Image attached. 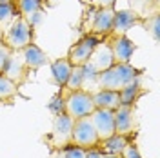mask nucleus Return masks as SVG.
Masks as SVG:
<instances>
[{"mask_svg": "<svg viewBox=\"0 0 160 158\" xmlns=\"http://www.w3.org/2000/svg\"><path fill=\"white\" fill-rule=\"evenodd\" d=\"M140 71L133 67L131 64H113L106 71L98 73V87L120 91L124 86H128L131 80L138 78Z\"/></svg>", "mask_w": 160, "mask_h": 158, "instance_id": "nucleus-1", "label": "nucleus"}, {"mask_svg": "<svg viewBox=\"0 0 160 158\" xmlns=\"http://www.w3.org/2000/svg\"><path fill=\"white\" fill-rule=\"evenodd\" d=\"M2 44H6L11 51L24 49L33 44V26L24 17H17L2 31Z\"/></svg>", "mask_w": 160, "mask_h": 158, "instance_id": "nucleus-2", "label": "nucleus"}, {"mask_svg": "<svg viewBox=\"0 0 160 158\" xmlns=\"http://www.w3.org/2000/svg\"><path fill=\"white\" fill-rule=\"evenodd\" d=\"M95 109L97 107H95V102H93V95L82 91V89L69 91L64 96V113L69 115L73 120L82 118V116H89Z\"/></svg>", "mask_w": 160, "mask_h": 158, "instance_id": "nucleus-3", "label": "nucleus"}, {"mask_svg": "<svg viewBox=\"0 0 160 158\" xmlns=\"http://www.w3.org/2000/svg\"><path fill=\"white\" fill-rule=\"evenodd\" d=\"M71 133H73V118L69 115H66L64 111L57 113L55 120H53L51 135L48 136V142L51 144V147L62 151L68 144H71Z\"/></svg>", "mask_w": 160, "mask_h": 158, "instance_id": "nucleus-4", "label": "nucleus"}, {"mask_svg": "<svg viewBox=\"0 0 160 158\" xmlns=\"http://www.w3.org/2000/svg\"><path fill=\"white\" fill-rule=\"evenodd\" d=\"M71 144H75L82 149H91L98 146V136H97V131L93 127L89 116H82V118L73 120Z\"/></svg>", "mask_w": 160, "mask_h": 158, "instance_id": "nucleus-5", "label": "nucleus"}, {"mask_svg": "<svg viewBox=\"0 0 160 158\" xmlns=\"http://www.w3.org/2000/svg\"><path fill=\"white\" fill-rule=\"evenodd\" d=\"M100 42L98 37H95V35H86V37H82V38L73 46L68 53V60H69L71 66H84L88 60H89L91 53L95 49V46Z\"/></svg>", "mask_w": 160, "mask_h": 158, "instance_id": "nucleus-6", "label": "nucleus"}, {"mask_svg": "<svg viewBox=\"0 0 160 158\" xmlns=\"http://www.w3.org/2000/svg\"><path fill=\"white\" fill-rule=\"evenodd\" d=\"M91 124L97 131L98 142L109 138L111 135H115V111L111 109H95L89 115Z\"/></svg>", "mask_w": 160, "mask_h": 158, "instance_id": "nucleus-7", "label": "nucleus"}, {"mask_svg": "<svg viewBox=\"0 0 160 158\" xmlns=\"http://www.w3.org/2000/svg\"><path fill=\"white\" fill-rule=\"evenodd\" d=\"M113 18H115V9L113 7H97L95 13H93L89 35H95L98 38L109 37L111 31H113Z\"/></svg>", "mask_w": 160, "mask_h": 158, "instance_id": "nucleus-8", "label": "nucleus"}, {"mask_svg": "<svg viewBox=\"0 0 160 158\" xmlns=\"http://www.w3.org/2000/svg\"><path fill=\"white\" fill-rule=\"evenodd\" d=\"M88 64H89L97 73H102V71H106L108 67H111V66L115 64L113 51H111L108 37H106V38H100V42L95 46V49H93V53H91Z\"/></svg>", "mask_w": 160, "mask_h": 158, "instance_id": "nucleus-9", "label": "nucleus"}, {"mask_svg": "<svg viewBox=\"0 0 160 158\" xmlns=\"http://www.w3.org/2000/svg\"><path fill=\"white\" fill-rule=\"evenodd\" d=\"M28 66L24 62V55H22V49H17V51H11L9 58L6 62V67L2 71L4 77H8L11 82H15L17 86H20L24 80L28 78Z\"/></svg>", "mask_w": 160, "mask_h": 158, "instance_id": "nucleus-10", "label": "nucleus"}, {"mask_svg": "<svg viewBox=\"0 0 160 158\" xmlns=\"http://www.w3.org/2000/svg\"><path fill=\"white\" fill-rule=\"evenodd\" d=\"M108 40H109L111 51H113L115 64H129L131 57L137 49L133 40H129L126 35H109Z\"/></svg>", "mask_w": 160, "mask_h": 158, "instance_id": "nucleus-11", "label": "nucleus"}, {"mask_svg": "<svg viewBox=\"0 0 160 158\" xmlns=\"http://www.w3.org/2000/svg\"><path fill=\"white\" fill-rule=\"evenodd\" d=\"M137 131L135 124V106H122L115 109V133L131 136Z\"/></svg>", "mask_w": 160, "mask_h": 158, "instance_id": "nucleus-12", "label": "nucleus"}, {"mask_svg": "<svg viewBox=\"0 0 160 158\" xmlns=\"http://www.w3.org/2000/svg\"><path fill=\"white\" fill-rule=\"evenodd\" d=\"M142 24V18L135 13L133 9H120L115 11V18H113V31L111 35H126L129 29L135 26Z\"/></svg>", "mask_w": 160, "mask_h": 158, "instance_id": "nucleus-13", "label": "nucleus"}, {"mask_svg": "<svg viewBox=\"0 0 160 158\" xmlns=\"http://www.w3.org/2000/svg\"><path fill=\"white\" fill-rule=\"evenodd\" d=\"M22 55H24V62H26V66H28L29 71L40 69V67H44V66L49 62L48 55L40 49L38 46H35V44L26 46V47L22 49Z\"/></svg>", "mask_w": 160, "mask_h": 158, "instance_id": "nucleus-14", "label": "nucleus"}, {"mask_svg": "<svg viewBox=\"0 0 160 158\" xmlns=\"http://www.w3.org/2000/svg\"><path fill=\"white\" fill-rule=\"evenodd\" d=\"M93 102L97 109H115L120 106V96L118 91H111V89H98L97 93H93Z\"/></svg>", "mask_w": 160, "mask_h": 158, "instance_id": "nucleus-15", "label": "nucleus"}, {"mask_svg": "<svg viewBox=\"0 0 160 158\" xmlns=\"http://www.w3.org/2000/svg\"><path fill=\"white\" fill-rule=\"evenodd\" d=\"M129 140H131V136L115 133V135H111L109 138L98 142V147H100V151H102L104 155H120V153L124 151V147L128 146Z\"/></svg>", "mask_w": 160, "mask_h": 158, "instance_id": "nucleus-16", "label": "nucleus"}, {"mask_svg": "<svg viewBox=\"0 0 160 158\" xmlns=\"http://www.w3.org/2000/svg\"><path fill=\"white\" fill-rule=\"evenodd\" d=\"M144 93V89L140 86V77L135 80H131L128 86L118 91V96H120V104L122 106H135V102L138 100V96Z\"/></svg>", "mask_w": 160, "mask_h": 158, "instance_id": "nucleus-17", "label": "nucleus"}, {"mask_svg": "<svg viewBox=\"0 0 160 158\" xmlns=\"http://www.w3.org/2000/svg\"><path fill=\"white\" fill-rule=\"evenodd\" d=\"M129 9H133L140 18H149L153 15H158L160 0H129Z\"/></svg>", "mask_w": 160, "mask_h": 158, "instance_id": "nucleus-18", "label": "nucleus"}, {"mask_svg": "<svg viewBox=\"0 0 160 158\" xmlns=\"http://www.w3.org/2000/svg\"><path fill=\"white\" fill-rule=\"evenodd\" d=\"M71 67H73V66L69 64L68 58L55 60V62L51 64V77H53V80H55L57 86H60V87L66 86L68 77H69V73H71Z\"/></svg>", "mask_w": 160, "mask_h": 158, "instance_id": "nucleus-19", "label": "nucleus"}, {"mask_svg": "<svg viewBox=\"0 0 160 158\" xmlns=\"http://www.w3.org/2000/svg\"><path fill=\"white\" fill-rule=\"evenodd\" d=\"M15 6L18 9V15L24 18H29L31 15L40 13L44 7V0H15Z\"/></svg>", "mask_w": 160, "mask_h": 158, "instance_id": "nucleus-20", "label": "nucleus"}, {"mask_svg": "<svg viewBox=\"0 0 160 158\" xmlns=\"http://www.w3.org/2000/svg\"><path fill=\"white\" fill-rule=\"evenodd\" d=\"M17 17H20V15H18V9H17L15 2H11V4H0V29L2 31L6 29Z\"/></svg>", "mask_w": 160, "mask_h": 158, "instance_id": "nucleus-21", "label": "nucleus"}, {"mask_svg": "<svg viewBox=\"0 0 160 158\" xmlns=\"http://www.w3.org/2000/svg\"><path fill=\"white\" fill-rule=\"evenodd\" d=\"M18 91V86L0 73V100H11Z\"/></svg>", "mask_w": 160, "mask_h": 158, "instance_id": "nucleus-22", "label": "nucleus"}, {"mask_svg": "<svg viewBox=\"0 0 160 158\" xmlns=\"http://www.w3.org/2000/svg\"><path fill=\"white\" fill-rule=\"evenodd\" d=\"M80 86H82V66H73L69 77H68V82L64 86V91L66 93L77 91V89H80Z\"/></svg>", "mask_w": 160, "mask_h": 158, "instance_id": "nucleus-23", "label": "nucleus"}, {"mask_svg": "<svg viewBox=\"0 0 160 158\" xmlns=\"http://www.w3.org/2000/svg\"><path fill=\"white\" fill-rule=\"evenodd\" d=\"M142 26L146 27V29L151 33V37L155 40H158L160 37V17L158 15H153V17H149V18H144L142 20Z\"/></svg>", "mask_w": 160, "mask_h": 158, "instance_id": "nucleus-24", "label": "nucleus"}, {"mask_svg": "<svg viewBox=\"0 0 160 158\" xmlns=\"http://www.w3.org/2000/svg\"><path fill=\"white\" fill-rule=\"evenodd\" d=\"M62 153H64V158H86V149L78 147L75 144H68L62 149Z\"/></svg>", "mask_w": 160, "mask_h": 158, "instance_id": "nucleus-25", "label": "nucleus"}, {"mask_svg": "<svg viewBox=\"0 0 160 158\" xmlns=\"http://www.w3.org/2000/svg\"><path fill=\"white\" fill-rule=\"evenodd\" d=\"M120 156L122 158H142V155H140L138 147L135 146V142H128V146L124 147V151L120 153Z\"/></svg>", "mask_w": 160, "mask_h": 158, "instance_id": "nucleus-26", "label": "nucleus"}, {"mask_svg": "<svg viewBox=\"0 0 160 158\" xmlns=\"http://www.w3.org/2000/svg\"><path fill=\"white\" fill-rule=\"evenodd\" d=\"M11 55V49L6 46V44H0V73L4 71V67H6V62H8V58H9Z\"/></svg>", "mask_w": 160, "mask_h": 158, "instance_id": "nucleus-27", "label": "nucleus"}, {"mask_svg": "<svg viewBox=\"0 0 160 158\" xmlns=\"http://www.w3.org/2000/svg\"><path fill=\"white\" fill-rule=\"evenodd\" d=\"M104 153L100 151V147H91V149H86V158H102Z\"/></svg>", "mask_w": 160, "mask_h": 158, "instance_id": "nucleus-28", "label": "nucleus"}, {"mask_svg": "<svg viewBox=\"0 0 160 158\" xmlns=\"http://www.w3.org/2000/svg\"><path fill=\"white\" fill-rule=\"evenodd\" d=\"M95 4H97L98 7H113L115 0H95Z\"/></svg>", "mask_w": 160, "mask_h": 158, "instance_id": "nucleus-29", "label": "nucleus"}, {"mask_svg": "<svg viewBox=\"0 0 160 158\" xmlns=\"http://www.w3.org/2000/svg\"><path fill=\"white\" fill-rule=\"evenodd\" d=\"M102 158H122L120 155H104Z\"/></svg>", "mask_w": 160, "mask_h": 158, "instance_id": "nucleus-30", "label": "nucleus"}, {"mask_svg": "<svg viewBox=\"0 0 160 158\" xmlns=\"http://www.w3.org/2000/svg\"><path fill=\"white\" fill-rule=\"evenodd\" d=\"M11 2H15V0H0V4H11Z\"/></svg>", "mask_w": 160, "mask_h": 158, "instance_id": "nucleus-31", "label": "nucleus"}, {"mask_svg": "<svg viewBox=\"0 0 160 158\" xmlns=\"http://www.w3.org/2000/svg\"><path fill=\"white\" fill-rule=\"evenodd\" d=\"M0 44H2V29H0Z\"/></svg>", "mask_w": 160, "mask_h": 158, "instance_id": "nucleus-32", "label": "nucleus"}]
</instances>
